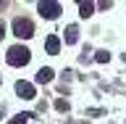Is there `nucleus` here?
<instances>
[{"instance_id":"f257e3e1","label":"nucleus","mask_w":126,"mask_h":124,"mask_svg":"<svg viewBox=\"0 0 126 124\" xmlns=\"http://www.w3.org/2000/svg\"><path fill=\"white\" fill-rule=\"evenodd\" d=\"M29 58H32V53H29V48H24V45L8 48V55H5V61L11 66H24V63H29Z\"/></svg>"},{"instance_id":"f03ea898","label":"nucleus","mask_w":126,"mask_h":124,"mask_svg":"<svg viewBox=\"0 0 126 124\" xmlns=\"http://www.w3.org/2000/svg\"><path fill=\"white\" fill-rule=\"evenodd\" d=\"M13 34L18 40H29V37H34V24L29 21V19H24V16H18L13 21Z\"/></svg>"},{"instance_id":"7ed1b4c3","label":"nucleus","mask_w":126,"mask_h":124,"mask_svg":"<svg viewBox=\"0 0 126 124\" xmlns=\"http://www.w3.org/2000/svg\"><path fill=\"white\" fill-rule=\"evenodd\" d=\"M37 8L42 19H58V13H61V3H39Z\"/></svg>"},{"instance_id":"20e7f679","label":"nucleus","mask_w":126,"mask_h":124,"mask_svg":"<svg viewBox=\"0 0 126 124\" xmlns=\"http://www.w3.org/2000/svg\"><path fill=\"white\" fill-rule=\"evenodd\" d=\"M16 95L18 98H26V100H32L34 98V85H29V82H16Z\"/></svg>"},{"instance_id":"39448f33","label":"nucleus","mask_w":126,"mask_h":124,"mask_svg":"<svg viewBox=\"0 0 126 124\" xmlns=\"http://www.w3.org/2000/svg\"><path fill=\"white\" fill-rule=\"evenodd\" d=\"M45 50L50 55H58V53H61V40H58V34H50V37L45 40Z\"/></svg>"},{"instance_id":"423d86ee","label":"nucleus","mask_w":126,"mask_h":124,"mask_svg":"<svg viewBox=\"0 0 126 124\" xmlns=\"http://www.w3.org/2000/svg\"><path fill=\"white\" fill-rule=\"evenodd\" d=\"M37 82H39V85L53 82V69H47V66H45V69H39V71H37Z\"/></svg>"},{"instance_id":"0eeeda50","label":"nucleus","mask_w":126,"mask_h":124,"mask_svg":"<svg viewBox=\"0 0 126 124\" xmlns=\"http://www.w3.org/2000/svg\"><path fill=\"white\" fill-rule=\"evenodd\" d=\"M92 13H94V5H92V3H79V16H81V19H89Z\"/></svg>"},{"instance_id":"6e6552de","label":"nucleus","mask_w":126,"mask_h":124,"mask_svg":"<svg viewBox=\"0 0 126 124\" xmlns=\"http://www.w3.org/2000/svg\"><path fill=\"white\" fill-rule=\"evenodd\" d=\"M76 40H79V29L74 26V24H71V26H66V42H68V45H74Z\"/></svg>"},{"instance_id":"1a4fd4ad","label":"nucleus","mask_w":126,"mask_h":124,"mask_svg":"<svg viewBox=\"0 0 126 124\" xmlns=\"http://www.w3.org/2000/svg\"><path fill=\"white\" fill-rule=\"evenodd\" d=\"M29 119H34V114H18V116H13L8 124H26Z\"/></svg>"},{"instance_id":"9d476101","label":"nucleus","mask_w":126,"mask_h":124,"mask_svg":"<svg viewBox=\"0 0 126 124\" xmlns=\"http://www.w3.org/2000/svg\"><path fill=\"white\" fill-rule=\"evenodd\" d=\"M94 61H97V63H108L110 61V53H108V50H97V53H94Z\"/></svg>"},{"instance_id":"9b49d317","label":"nucleus","mask_w":126,"mask_h":124,"mask_svg":"<svg viewBox=\"0 0 126 124\" xmlns=\"http://www.w3.org/2000/svg\"><path fill=\"white\" fill-rule=\"evenodd\" d=\"M55 108H58V111H68V103L61 98V100H55Z\"/></svg>"},{"instance_id":"f8f14e48","label":"nucleus","mask_w":126,"mask_h":124,"mask_svg":"<svg viewBox=\"0 0 126 124\" xmlns=\"http://www.w3.org/2000/svg\"><path fill=\"white\" fill-rule=\"evenodd\" d=\"M3 34H5V24L0 21V40H3Z\"/></svg>"},{"instance_id":"ddd939ff","label":"nucleus","mask_w":126,"mask_h":124,"mask_svg":"<svg viewBox=\"0 0 126 124\" xmlns=\"http://www.w3.org/2000/svg\"><path fill=\"white\" fill-rule=\"evenodd\" d=\"M3 114H5V108H3V106H0V116H3Z\"/></svg>"}]
</instances>
